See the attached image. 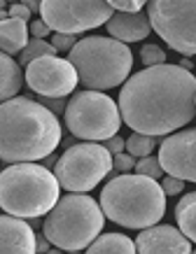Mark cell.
Listing matches in <instances>:
<instances>
[{"label":"cell","mask_w":196,"mask_h":254,"mask_svg":"<svg viewBox=\"0 0 196 254\" xmlns=\"http://www.w3.org/2000/svg\"><path fill=\"white\" fill-rule=\"evenodd\" d=\"M119 112L131 131L171 135L196 115V77L182 65H149L124 82Z\"/></svg>","instance_id":"6da1fadb"},{"label":"cell","mask_w":196,"mask_h":254,"mask_svg":"<svg viewBox=\"0 0 196 254\" xmlns=\"http://www.w3.org/2000/svg\"><path fill=\"white\" fill-rule=\"evenodd\" d=\"M61 142V124L40 100L14 96L0 103V161L47 159Z\"/></svg>","instance_id":"7a4b0ae2"},{"label":"cell","mask_w":196,"mask_h":254,"mask_svg":"<svg viewBox=\"0 0 196 254\" xmlns=\"http://www.w3.org/2000/svg\"><path fill=\"white\" fill-rule=\"evenodd\" d=\"M101 208L110 222L140 231L166 215V191L154 177L119 173L103 187Z\"/></svg>","instance_id":"3957f363"},{"label":"cell","mask_w":196,"mask_h":254,"mask_svg":"<svg viewBox=\"0 0 196 254\" xmlns=\"http://www.w3.org/2000/svg\"><path fill=\"white\" fill-rule=\"evenodd\" d=\"M59 189L61 185L47 166L33 161L9 163V168L0 173V208L24 219L45 217L56 205Z\"/></svg>","instance_id":"277c9868"},{"label":"cell","mask_w":196,"mask_h":254,"mask_svg":"<svg viewBox=\"0 0 196 254\" xmlns=\"http://www.w3.org/2000/svg\"><path fill=\"white\" fill-rule=\"evenodd\" d=\"M105 226V212L91 196L72 191L56 200V205L45 215L42 233L56 250L79 252L86 250Z\"/></svg>","instance_id":"5b68a950"},{"label":"cell","mask_w":196,"mask_h":254,"mask_svg":"<svg viewBox=\"0 0 196 254\" xmlns=\"http://www.w3.org/2000/svg\"><path fill=\"white\" fill-rule=\"evenodd\" d=\"M68 61L77 70L79 82L94 91L119 86L133 68V54L126 42L103 35L77 40V45L70 49Z\"/></svg>","instance_id":"8992f818"},{"label":"cell","mask_w":196,"mask_h":254,"mask_svg":"<svg viewBox=\"0 0 196 254\" xmlns=\"http://www.w3.org/2000/svg\"><path fill=\"white\" fill-rule=\"evenodd\" d=\"M65 126L77 140L89 142H105L117 135L122 112L110 96L101 91H79L65 105Z\"/></svg>","instance_id":"52a82bcc"},{"label":"cell","mask_w":196,"mask_h":254,"mask_svg":"<svg viewBox=\"0 0 196 254\" xmlns=\"http://www.w3.org/2000/svg\"><path fill=\"white\" fill-rule=\"evenodd\" d=\"M112 170V154L105 145L82 140L63 152L54 163V175L65 191L86 193L103 182Z\"/></svg>","instance_id":"ba28073f"},{"label":"cell","mask_w":196,"mask_h":254,"mask_svg":"<svg viewBox=\"0 0 196 254\" xmlns=\"http://www.w3.org/2000/svg\"><path fill=\"white\" fill-rule=\"evenodd\" d=\"M147 16L168 47L185 56L196 54V0H149Z\"/></svg>","instance_id":"9c48e42d"},{"label":"cell","mask_w":196,"mask_h":254,"mask_svg":"<svg viewBox=\"0 0 196 254\" xmlns=\"http://www.w3.org/2000/svg\"><path fill=\"white\" fill-rule=\"evenodd\" d=\"M115 14L108 0H42L40 16L56 33H84Z\"/></svg>","instance_id":"30bf717a"},{"label":"cell","mask_w":196,"mask_h":254,"mask_svg":"<svg viewBox=\"0 0 196 254\" xmlns=\"http://www.w3.org/2000/svg\"><path fill=\"white\" fill-rule=\"evenodd\" d=\"M24 77L33 91L49 98H65L79 82L75 65L61 56H42L31 61L26 65Z\"/></svg>","instance_id":"8fae6325"},{"label":"cell","mask_w":196,"mask_h":254,"mask_svg":"<svg viewBox=\"0 0 196 254\" xmlns=\"http://www.w3.org/2000/svg\"><path fill=\"white\" fill-rule=\"evenodd\" d=\"M159 161L168 175L196 182V128L168 135L159 147Z\"/></svg>","instance_id":"7c38bea8"},{"label":"cell","mask_w":196,"mask_h":254,"mask_svg":"<svg viewBox=\"0 0 196 254\" xmlns=\"http://www.w3.org/2000/svg\"><path fill=\"white\" fill-rule=\"evenodd\" d=\"M135 250L140 254H189L192 245L180 229L166 226V224H152L140 231L135 240Z\"/></svg>","instance_id":"4fadbf2b"},{"label":"cell","mask_w":196,"mask_h":254,"mask_svg":"<svg viewBox=\"0 0 196 254\" xmlns=\"http://www.w3.org/2000/svg\"><path fill=\"white\" fill-rule=\"evenodd\" d=\"M35 252V229L24 217L0 215V254Z\"/></svg>","instance_id":"5bb4252c"},{"label":"cell","mask_w":196,"mask_h":254,"mask_svg":"<svg viewBox=\"0 0 196 254\" xmlns=\"http://www.w3.org/2000/svg\"><path fill=\"white\" fill-rule=\"evenodd\" d=\"M105 28L110 38L122 40V42H140L152 33V23L145 12H115L108 19Z\"/></svg>","instance_id":"9a60e30c"},{"label":"cell","mask_w":196,"mask_h":254,"mask_svg":"<svg viewBox=\"0 0 196 254\" xmlns=\"http://www.w3.org/2000/svg\"><path fill=\"white\" fill-rule=\"evenodd\" d=\"M28 45V23L24 19H2L0 21V52L19 54Z\"/></svg>","instance_id":"2e32d148"},{"label":"cell","mask_w":196,"mask_h":254,"mask_svg":"<svg viewBox=\"0 0 196 254\" xmlns=\"http://www.w3.org/2000/svg\"><path fill=\"white\" fill-rule=\"evenodd\" d=\"M24 72L9 54L0 52V103L14 98L24 86Z\"/></svg>","instance_id":"e0dca14e"},{"label":"cell","mask_w":196,"mask_h":254,"mask_svg":"<svg viewBox=\"0 0 196 254\" xmlns=\"http://www.w3.org/2000/svg\"><path fill=\"white\" fill-rule=\"evenodd\" d=\"M89 254H133L135 250V240H131L129 236H122V233H103L98 238L86 247Z\"/></svg>","instance_id":"ac0fdd59"},{"label":"cell","mask_w":196,"mask_h":254,"mask_svg":"<svg viewBox=\"0 0 196 254\" xmlns=\"http://www.w3.org/2000/svg\"><path fill=\"white\" fill-rule=\"evenodd\" d=\"M175 222L192 243H196V191L185 193L180 203L175 205Z\"/></svg>","instance_id":"d6986e66"},{"label":"cell","mask_w":196,"mask_h":254,"mask_svg":"<svg viewBox=\"0 0 196 254\" xmlns=\"http://www.w3.org/2000/svg\"><path fill=\"white\" fill-rule=\"evenodd\" d=\"M59 54V49H56L52 42H47L45 38H33L28 40V45L21 49V65H28L31 61H35V59H42V56H56Z\"/></svg>","instance_id":"ffe728a7"},{"label":"cell","mask_w":196,"mask_h":254,"mask_svg":"<svg viewBox=\"0 0 196 254\" xmlns=\"http://www.w3.org/2000/svg\"><path fill=\"white\" fill-rule=\"evenodd\" d=\"M157 147V138L154 135H147V133H133L126 138V152L135 159H142V156H149Z\"/></svg>","instance_id":"44dd1931"},{"label":"cell","mask_w":196,"mask_h":254,"mask_svg":"<svg viewBox=\"0 0 196 254\" xmlns=\"http://www.w3.org/2000/svg\"><path fill=\"white\" fill-rule=\"evenodd\" d=\"M135 173H140V175H147V177H154V180H159L161 177V173H164V168H161V161H159L157 156H142L140 161L135 163Z\"/></svg>","instance_id":"7402d4cb"},{"label":"cell","mask_w":196,"mask_h":254,"mask_svg":"<svg viewBox=\"0 0 196 254\" xmlns=\"http://www.w3.org/2000/svg\"><path fill=\"white\" fill-rule=\"evenodd\" d=\"M140 59L147 68L149 65H161V63H166V52L159 45L147 42V45H142V49H140Z\"/></svg>","instance_id":"603a6c76"},{"label":"cell","mask_w":196,"mask_h":254,"mask_svg":"<svg viewBox=\"0 0 196 254\" xmlns=\"http://www.w3.org/2000/svg\"><path fill=\"white\" fill-rule=\"evenodd\" d=\"M52 45L59 52H70L72 47L77 45V38H75V33H54L52 35Z\"/></svg>","instance_id":"cb8c5ba5"},{"label":"cell","mask_w":196,"mask_h":254,"mask_svg":"<svg viewBox=\"0 0 196 254\" xmlns=\"http://www.w3.org/2000/svg\"><path fill=\"white\" fill-rule=\"evenodd\" d=\"M112 170H119V173H129V170H135V156H131L129 152H119V154L112 156Z\"/></svg>","instance_id":"d4e9b609"},{"label":"cell","mask_w":196,"mask_h":254,"mask_svg":"<svg viewBox=\"0 0 196 254\" xmlns=\"http://www.w3.org/2000/svg\"><path fill=\"white\" fill-rule=\"evenodd\" d=\"M112 5V9L117 12H140L149 0H108Z\"/></svg>","instance_id":"484cf974"},{"label":"cell","mask_w":196,"mask_h":254,"mask_svg":"<svg viewBox=\"0 0 196 254\" xmlns=\"http://www.w3.org/2000/svg\"><path fill=\"white\" fill-rule=\"evenodd\" d=\"M161 187H164L166 196H178L185 189V180H180V177H175V175H168V177H164Z\"/></svg>","instance_id":"4316f807"},{"label":"cell","mask_w":196,"mask_h":254,"mask_svg":"<svg viewBox=\"0 0 196 254\" xmlns=\"http://www.w3.org/2000/svg\"><path fill=\"white\" fill-rule=\"evenodd\" d=\"M40 103L42 105H47L54 115H59V112H65V100L63 98H49V96H40Z\"/></svg>","instance_id":"83f0119b"},{"label":"cell","mask_w":196,"mask_h":254,"mask_svg":"<svg viewBox=\"0 0 196 254\" xmlns=\"http://www.w3.org/2000/svg\"><path fill=\"white\" fill-rule=\"evenodd\" d=\"M9 16H14V19H24V21H28V19H31V9L26 7L24 2H12V5H9Z\"/></svg>","instance_id":"f1b7e54d"},{"label":"cell","mask_w":196,"mask_h":254,"mask_svg":"<svg viewBox=\"0 0 196 254\" xmlns=\"http://www.w3.org/2000/svg\"><path fill=\"white\" fill-rule=\"evenodd\" d=\"M103 145L108 147V152L115 156V154H119L122 149H126V140H122L119 135H112V138H108L105 142H103Z\"/></svg>","instance_id":"f546056e"},{"label":"cell","mask_w":196,"mask_h":254,"mask_svg":"<svg viewBox=\"0 0 196 254\" xmlns=\"http://www.w3.org/2000/svg\"><path fill=\"white\" fill-rule=\"evenodd\" d=\"M49 31H52V28H49V26H47L45 21H42V19H35V21L31 23V33H33V38H47Z\"/></svg>","instance_id":"4dcf8cb0"},{"label":"cell","mask_w":196,"mask_h":254,"mask_svg":"<svg viewBox=\"0 0 196 254\" xmlns=\"http://www.w3.org/2000/svg\"><path fill=\"white\" fill-rule=\"evenodd\" d=\"M49 250V238L42 233V236H35V252H47Z\"/></svg>","instance_id":"1f68e13d"},{"label":"cell","mask_w":196,"mask_h":254,"mask_svg":"<svg viewBox=\"0 0 196 254\" xmlns=\"http://www.w3.org/2000/svg\"><path fill=\"white\" fill-rule=\"evenodd\" d=\"M19 2H24L31 12H40V5H42V0H19Z\"/></svg>","instance_id":"d6a6232c"},{"label":"cell","mask_w":196,"mask_h":254,"mask_svg":"<svg viewBox=\"0 0 196 254\" xmlns=\"http://www.w3.org/2000/svg\"><path fill=\"white\" fill-rule=\"evenodd\" d=\"M7 7V0H0V9H5Z\"/></svg>","instance_id":"836d02e7"},{"label":"cell","mask_w":196,"mask_h":254,"mask_svg":"<svg viewBox=\"0 0 196 254\" xmlns=\"http://www.w3.org/2000/svg\"><path fill=\"white\" fill-rule=\"evenodd\" d=\"M7 2H19V0H7Z\"/></svg>","instance_id":"e575fe53"},{"label":"cell","mask_w":196,"mask_h":254,"mask_svg":"<svg viewBox=\"0 0 196 254\" xmlns=\"http://www.w3.org/2000/svg\"><path fill=\"white\" fill-rule=\"evenodd\" d=\"M194 77H196V75H194Z\"/></svg>","instance_id":"d590c367"}]
</instances>
